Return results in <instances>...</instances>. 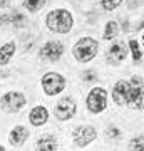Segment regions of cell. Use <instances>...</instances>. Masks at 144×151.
<instances>
[{
  "label": "cell",
  "mask_w": 144,
  "mask_h": 151,
  "mask_svg": "<svg viewBox=\"0 0 144 151\" xmlns=\"http://www.w3.org/2000/svg\"><path fill=\"white\" fill-rule=\"evenodd\" d=\"M47 25L50 30H55L59 34H65V32H69L70 27H72V17L64 9L54 10L47 15Z\"/></svg>",
  "instance_id": "obj_1"
},
{
  "label": "cell",
  "mask_w": 144,
  "mask_h": 151,
  "mask_svg": "<svg viewBox=\"0 0 144 151\" xmlns=\"http://www.w3.org/2000/svg\"><path fill=\"white\" fill-rule=\"evenodd\" d=\"M96 54H97V42L94 40V39H91V37L80 39L79 42L75 44V47H74L75 59L80 60V62H87V60H91Z\"/></svg>",
  "instance_id": "obj_2"
},
{
  "label": "cell",
  "mask_w": 144,
  "mask_h": 151,
  "mask_svg": "<svg viewBox=\"0 0 144 151\" xmlns=\"http://www.w3.org/2000/svg\"><path fill=\"white\" fill-rule=\"evenodd\" d=\"M128 104H131L133 108H138V109L144 108V86H143V81L139 77H134L133 86H129Z\"/></svg>",
  "instance_id": "obj_3"
},
{
  "label": "cell",
  "mask_w": 144,
  "mask_h": 151,
  "mask_svg": "<svg viewBox=\"0 0 144 151\" xmlns=\"http://www.w3.org/2000/svg\"><path fill=\"white\" fill-rule=\"evenodd\" d=\"M87 106H89V111H92V113L104 111L107 106V92L101 87L92 89L89 97H87Z\"/></svg>",
  "instance_id": "obj_4"
},
{
  "label": "cell",
  "mask_w": 144,
  "mask_h": 151,
  "mask_svg": "<svg viewBox=\"0 0 144 151\" xmlns=\"http://www.w3.org/2000/svg\"><path fill=\"white\" fill-rule=\"evenodd\" d=\"M65 86L64 77L59 74H54V72H49V74L44 76L42 79V87L44 91L47 92L49 96H54V94H59Z\"/></svg>",
  "instance_id": "obj_5"
},
{
  "label": "cell",
  "mask_w": 144,
  "mask_h": 151,
  "mask_svg": "<svg viewBox=\"0 0 144 151\" xmlns=\"http://www.w3.org/2000/svg\"><path fill=\"white\" fill-rule=\"evenodd\" d=\"M2 109L7 113H15L25 104V97L22 96L20 92H7L5 96L2 97Z\"/></svg>",
  "instance_id": "obj_6"
},
{
  "label": "cell",
  "mask_w": 144,
  "mask_h": 151,
  "mask_svg": "<svg viewBox=\"0 0 144 151\" xmlns=\"http://www.w3.org/2000/svg\"><path fill=\"white\" fill-rule=\"evenodd\" d=\"M75 113V103L69 97H65V99H60L59 104L55 106V116L59 119H70L74 116Z\"/></svg>",
  "instance_id": "obj_7"
},
{
  "label": "cell",
  "mask_w": 144,
  "mask_h": 151,
  "mask_svg": "<svg viewBox=\"0 0 144 151\" xmlns=\"http://www.w3.org/2000/svg\"><path fill=\"white\" fill-rule=\"evenodd\" d=\"M94 138H96V129L89 128V126L77 128L74 133V141L77 146H87L91 141H94Z\"/></svg>",
  "instance_id": "obj_8"
},
{
  "label": "cell",
  "mask_w": 144,
  "mask_h": 151,
  "mask_svg": "<svg viewBox=\"0 0 144 151\" xmlns=\"http://www.w3.org/2000/svg\"><path fill=\"white\" fill-rule=\"evenodd\" d=\"M124 59H126V47H124V44L117 42L107 50V60H109V64L117 65V64H121Z\"/></svg>",
  "instance_id": "obj_9"
},
{
  "label": "cell",
  "mask_w": 144,
  "mask_h": 151,
  "mask_svg": "<svg viewBox=\"0 0 144 151\" xmlns=\"http://www.w3.org/2000/svg\"><path fill=\"white\" fill-rule=\"evenodd\" d=\"M112 96H114L116 104L126 106V104H128V97H129V84L126 81H119L117 84H116V87H114Z\"/></svg>",
  "instance_id": "obj_10"
},
{
  "label": "cell",
  "mask_w": 144,
  "mask_h": 151,
  "mask_svg": "<svg viewBox=\"0 0 144 151\" xmlns=\"http://www.w3.org/2000/svg\"><path fill=\"white\" fill-rule=\"evenodd\" d=\"M62 50L64 49H62V45L59 42H49L42 49V57H45L49 60H57L62 55Z\"/></svg>",
  "instance_id": "obj_11"
},
{
  "label": "cell",
  "mask_w": 144,
  "mask_h": 151,
  "mask_svg": "<svg viewBox=\"0 0 144 151\" xmlns=\"http://www.w3.org/2000/svg\"><path fill=\"white\" fill-rule=\"evenodd\" d=\"M45 121H47V109L42 108V106L34 108L32 113H30V123L34 126H42Z\"/></svg>",
  "instance_id": "obj_12"
},
{
  "label": "cell",
  "mask_w": 144,
  "mask_h": 151,
  "mask_svg": "<svg viewBox=\"0 0 144 151\" xmlns=\"http://www.w3.org/2000/svg\"><path fill=\"white\" fill-rule=\"evenodd\" d=\"M29 138V131L25 129V128H22V126H19V128H15V129L12 131L10 134V143L14 146H20L25 143V139Z\"/></svg>",
  "instance_id": "obj_13"
},
{
  "label": "cell",
  "mask_w": 144,
  "mask_h": 151,
  "mask_svg": "<svg viewBox=\"0 0 144 151\" xmlns=\"http://www.w3.org/2000/svg\"><path fill=\"white\" fill-rule=\"evenodd\" d=\"M14 52H15V44L14 42L2 45V49H0V65H5L10 60V57L14 55Z\"/></svg>",
  "instance_id": "obj_14"
},
{
  "label": "cell",
  "mask_w": 144,
  "mask_h": 151,
  "mask_svg": "<svg viewBox=\"0 0 144 151\" xmlns=\"http://www.w3.org/2000/svg\"><path fill=\"white\" fill-rule=\"evenodd\" d=\"M37 150H44V151H55L57 150V143L52 138H47V139H42L37 143Z\"/></svg>",
  "instance_id": "obj_15"
},
{
  "label": "cell",
  "mask_w": 144,
  "mask_h": 151,
  "mask_svg": "<svg viewBox=\"0 0 144 151\" xmlns=\"http://www.w3.org/2000/svg\"><path fill=\"white\" fill-rule=\"evenodd\" d=\"M116 34H117V24L116 22H109L106 25V32H104V39H114L116 37Z\"/></svg>",
  "instance_id": "obj_16"
},
{
  "label": "cell",
  "mask_w": 144,
  "mask_h": 151,
  "mask_svg": "<svg viewBox=\"0 0 144 151\" xmlns=\"http://www.w3.org/2000/svg\"><path fill=\"white\" fill-rule=\"evenodd\" d=\"M44 2H45V0H25L24 5H25V9H29L30 12H37L39 9L44 5Z\"/></svg>",
  "instance_id": "obj_17"
},
{
  "label": "cell",
  "mask_w": 144,
  "mask_h": 151,
  "mask_svg": "<svg viewBox=\"0 0 144 151\" xmlns=\"http://www.w3.org/2000/svg\"><path fill=\"white\" fill-rule=\"evenodd\" d=\"M121 2H123V0H102V5H104L106 10H114Z\"/></svg>",
  "instance_id": "obj_18"
},
{
  "label": "cell",
  "mask_w": 144,
  "mask_h": 151,
  "mask_svg": "<svg viewBox=\"0 0 144 151\" xmlns=\"http://www.w3.org/2000/svg\"><path fill=\"white\" fill-rule=\"evenodd\" d=\"M131 150H138V151L144 150V136H139L131 143Z\"/></svg>",
  "instance_id": "obj_19"
},
{
  "label": "cell",
  "mask_w": 144,
  "mask_h": 151,
  "mask_svg": "<svg viewBox=\"0 0 144 151\" xmlns=\"http://www.w3.org/2000/svg\"><path fill=\"white\" fill-rule=\"evenodd\" d=\"M129 45H131V50H133V57H134V60H139V59H141V52H139V45H138V42H136V40H131V42H129Z\"/></svg>",
  "instance_id": "obj_20"
},
{
  "label": "cell",
  "mask_w": 144,
  "mask_h": 151,
  "mask_svg": "<svg viewBox=\"0 0 144 151\" xmlns=\"http://www.w3.org/2000/svg\"><path fill=\"white\" fill-rule=\"evenodd\" d=\"M0 150H4V146H0Z\"/></svg>",
  "instance_id": "obj_21"
}]
</instances>
